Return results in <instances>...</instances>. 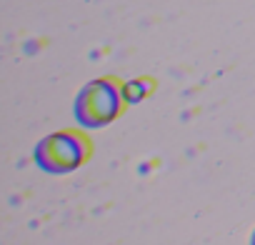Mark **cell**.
<instances>
[{
  "instance_id": "obj_3",
  "label": "cell",
  "mask_w": 255,
  "mask_h": 245,
  "mask_svg": "<svg viewBox=\"0 0 255 245\" xmlns=\"http://www.w3.org/2000/svg\"><path fill=\"white\" fill-rule=\"evenodd\" d=\"M250 245H255V233H253V240H250Z\"/></svg>"
},
{
  "instance_id": "obj_1",
  "label": "cell",
  "mask_w": 255,
  "mask_h": 245,
  "mask_svg": "<svg viewBox=\"0 0 255 245\" xmlns=\"http://www.w3.org/2000/svg\"><path fill=\"white\" fill-rule=\"evenodd\" d=\"M118 110H120V93L108 80H95L85 85L75 100V115L88 128L105 125L118 115Z\"/></svg>"
},
{
  "instance_id": "obj_2",
  "label": "cell",
  "mask_w": 255,
  "mask_h": 245,
  "mask_svg": "<svg viewBox=\"0 0 255 245\" xmlns=\"http://www.w3.org/2000/svg\"><path fill=\"white\" fill-rule=\"evenodd\" d=\"M85 153H88V145L80 138L70 133H55V135H48L35 148V160L48 173H68L83 163Z\"/></svg>"
}]
</instances>
